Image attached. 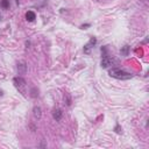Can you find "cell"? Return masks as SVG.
Masks as SVG:
<instances>
[{"mask_svg":"<svg viewBox=\"0 0 149 149\" xmlns=\"http://www.w3.org/2000/svg\"><path fill=\"white\" fill-rule=\"evenodd\" d=\"M108 74L115 79H119V80H127V79H130L133 78V74L120 69V68H112L108 70Z\"/></svg>","mask_w":149,"mask_h":149,"instance_id":"cell-1","label":"cell"},{"mask_svg":"<svg viewBox=\"0 0 149 149\" xmlns=\"http://www.w3.org/2000/svg\"><path fill=\"white\" fill-rule=\"evenodd\" d=\"M13 83H14V86L16 87V90H19V92L27 97V83L26 80L22 78V77H15L13 79Z\"/></svg>","mask_w":149,"mask_h":149,"instance_id":"cell-2","label":"cell"},{"mask_svg":"<svg viewBox=\"0 0 149 149\" xmlns=\"http://www.w3.org/2000/svg\"><path fill=\"white\" fill-rule=\"evenodd\" d=\"M115 63V61L112 58V57H109L108 55H104V57H102V59H101V66L104 68V69H108V68H111L113 64Z\"/></svg>","mask_w":149,"mask_h":149,"instance_id":"cell-3","label":"cell"},{"mask_svg":"<svg viewBox=\"0 0 149 149\" xmlns=\"http://www.w3.org/2000/svg\"><path fill=\"white\" fill-rule=\"evenodd\" d=\"M95 42H97V40H95L94 37H92V38L90 40V42L84 47V52H85V54H90V50L93 48V45L95 44Z\"/></svg>","mask_w":149,"mask_h":149,"instance_id":"cell-4","label":"cell"},{"mask_svg":"<svg viewBox=\"0 0 149 149\" xmlns=\"http://www.w3.org/2000/svg\"><path fill=\"white\" fill-rule=\"evenodd\" d=\"M17 71L20 74H24L26 71H27V65H26V62L24 61H21L17 63Z\"/></svg>","mask_w":149,"mask_h":149,"instance_id":"cell-5","label":"cell"},{"mask_svg":"<svg viewBox=\"0 0 149 149\" xmlns=\"http://www.w3.org/2000/svg\"><path fill=\"white\" fill-rule=\"evenodd\" d=\"M62 114H63V112H62V109H59V108H56V109H54V112H52V116H54V119L57 120V121L61 120Z\"/></svg>","mask_w":149,"mask_h":149,"instance_id":"cell-6","label":"cell"},{"mask_svg":"<svg viewBox=\"0 0 149 149\" xmlns=\"http://www.w3.org/2000/svg\"><path fill=\"white\" fill-rule=\"evenodd\" d=\"M26 19H27V21L31 22V21H34V20L36 19V15H35V13H34L33 10H28V12L26 13Z\"/></svg>","mask_w":149,"mask_h":149,"instance_id":"cell-7","label":"cell"},{"mask_svg":"<svg viewBox=\"0 0 149 149\" xmlns=\"http://www.w3.org/2000/svg\"><path fill=\"white\" fill-rule=\"evenodd\" d=\"M33 114H34V116H35L36 119H40V118H41V115H42V113H41V107L35 106V107H34V109H33Z\"/></svg>","mask_w":149,"mask_h":149,"instance_id":"cell-8","label":"cell"},{"mask_svg":"<svg viewBox=\"0 0 149 149\" xmlns=\"http://www.w3.org/2000/svg\"><path fill=\"white\" fill-rule=\"evenodd\" d=\"M0 6L2 8H5V9H7L9 7V0H1L0 1Z\"/></svg>","mask_w":149,"mask_h":149,"instance_id":"cell-9","label":"cell"},{"mask_svg":"<svg viewBox=\"0 0 149 149\" xmlns=\"http://www.w3.org/2000/svg\"><path fill=\"white\" fill-rule=\"evenodd\" d=\"M128 48H129L128 45H125V48H123V50H121V52H122L123 55H127V54H128V52H127V51H128Z\"/></svg>","mask_w":149,"mask_h":149,"instance_id":"cell-10","label":"cell"},{"mask_svg":"<svg viewBox=\"0 0 149 149\" xmlns=\"http://www.w3.org/2000/svg\"><path fill=\"white\" fill-rule=\"evenodd\" d=\"M0 95H2V91H0Z\"/></svg>","mask_w":149,"mask_h":149,"instance_id":"cell-11","label":"cell"}]
</instances>
